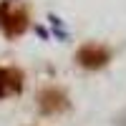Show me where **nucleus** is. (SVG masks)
<instances>
[{
	"mask_svg": "<svg viewBox=\"0 0 126 126\" xmlns=\"http://www.w3.org/2000/svg\"><path fill=\"white\" fill-rule=\"evenodd\" d=\"M30 25V10L23 3L3 0L0 3V30L5 38H20Z\"/></svg>",
	"mask_w": 126,
	"mask_h": 126,
	"instance_id": "f257e3e1",
	"label": "nucleus"
},
{
	"mask_svg": "<svg viewBox=\"0 0 126 126\" xmlns=\"http://www.w3.org/2000/svg\"><path fill=\"white\" fill-rule=\"evenodd\" d=\"M76 61H78L81 68L98 71V68H103L111 61V48L103 46V43H83L76 50Z\"/></svg>",
	"mask_w": 126,
	"mask_h": 126,
	"instance_id": "f03ea898",
	"label": "nucleus"
},
{
	"mask_svg": "<svg viewBox=\"0 0 126 126\" xmlns=\"http://www.w3.org/2000/svg\"><path fill=\"white\" fill-rule=\"evenodd\" d=\"M71 106V101H68V96L63 93L61 88H43L38 93V109H40V113L43 116H53V113H63Z\"/></svg>",
	"mask_w": 126,
	"mask_h": 126,
	"instance_id": "7ed1b4c3",
	"label": "nucleus"
},
{
	"mask_svg": "<svg viewBox=\"0 0 126 126\" xmlns=\"http://www.w3.org/2000/svg\"><path fill=\"white\" fill-rule=\"evenodd\" d=\"M25 86V76L20 68L13 66H0V98H10L18 96Z\"/></svg>",
	"mask_w": 126,
	"mask_h": 126,
	"instance_id": "20e7f679",
	"label": "nucleus"
},
{
	"mask_svg": "<svg viewBox=\"0 0 126 126\" xmlns=\"http://www.w3.org/2000/svg\"><path fill=\"white\" fill-rule=\"evenodd\" d=\"M116 126H126V111H124V116H119V121H116Z\"/></svg>",
	"mask_w": 126,
	"mask_h": 126,
	"instance_id": "39448f33",
	"label": "nucleus"
}]
</instances>
